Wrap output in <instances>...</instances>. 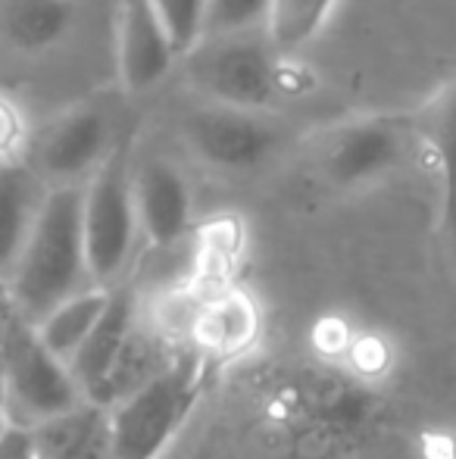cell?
<instances>
[{
	"mask_svg": "<svg viewBox=\"0 0 456 459\" xmlns=\"http://www.w3.org/2000/svg\"><path fill=\"white\" fill-rule=\"evenodd\" d=\"M6 284L29 325L60 300L94 284L82 229V187L75 182L44 194Z\"/></svg>",
	"mask_w": 456,
	"mask_h": 459,
	"instance_id": "6da1fadb",
	"label": "cell"
},
{
	"mask_svg": "<svg viewBox=\"0 0 456 459\" xmlns=\"http://www.w3.org/2000/svg\"><path fill=\"white\" fill-rule=\"evenodd\" d=\"M207 381V351L185 353L113 403L104 441L107 459H157L191 416Z\"/></svg>",
	"mask_w": 456,
	"mask_h": 459,
	"instance_id": "7a4b0ae2",
	"label": "cell"
},
{
	"mask_svg": "<svg viewBox=\"0 0 456 459\" xmlns=\"http://www.w3.org/2000/svg\"><path fill=\"white\" fill-rule=\"evenodd\" d=\"M82 229H85L88 273L94 284H110L125 273L138 241V210H134V166L132 132L116 138L88 185L82 187Z\"/></svg>",
	"mask_w": 456,
	"mask_h": 459,
	"instance_id": "3957f363",
	"label": "cell"
},
{
	"mask_svg": "<svg viewBox=\"0 0 456 459\" xmlns=\"http://www.w3.org/2000/svg\"><path fill=\"white\" fill-rule=\"evenodd\" d=\"M6 416L22 429H44L88 403L66 359L50 353L29 322H19L0 347Z\"/></svg>",
	"mask_w": 456,
	"mask_h": 459,
	"instance_id": "277c9868",
	"label": "cell"
},
{
	"mask_svg": "<svg viewBox=\"0 0 456 459\" xmlns=\"http://www.w3.org/2000/svg\"><path fill=\"white\" fill-rule=\"evenodd\" d=\"M413 122L394 116H357L313 134L310 153L329 185L357 191L388 178L407 160Z\"/></svg>",
	"mask_w": 456,
	"mask_h": 459,
	"instance_id": "5b68a950",
	"label": "cell"
},
{
	"mask_svg": "<svg viewBox=\"0 0 456 459\" xmlns=\"http://www.w3.org/2000/svg\"><path fill=\"white\" fill-rule=\"evenodd\" d=\"M182 60L188 82L213 103L262 109L279 91L275 48L254 31L207 35Z\"/></svg>",
	"mask_w": 456,
	"mask_h": 459,
	"instance_id": "8992f818",
	"label": "cell"
},
{
	"mask_svg": "<svg viewBox=\"0 0 456 459\" xmlns=\"http://www.w3.org/2000/svg\"><path fill=\"white\" fill-rule=\"evenodd\" d=\"M188 151L219 172H247L262 166L281 144V128L250 107L207 100L178 122Z\"/></svg>",
	"mask_w": 456,
	"mask_h": 459,
	"instance_id": "52a82bcc",
	"label": "cell"
},
{
	"mask_svg": "<svg viewBox=\"0 0 456 459\" xmlns=\"http://www.w3.org/2000/svg\"><path fill=\"white\" fill-rule=\"evenodd\" d=\"M119 134H113L107 113L98 107H73L60 113L38 141V169L56 185H69L98 169Z\"/></svg>",
	"mask_w": 456,
	"mask_h": 459,
	"instance_id": "ba28073f",
	"label": "cell"
},
{
	"mask_svg": "<svg viewBox=\"0 0 456 459\" xmlns=\"http://www.w3.org/2000/svg\"><path fill=\"white\" fill-rule=\"evenodd\" d=\"M169 38L151 0H119L116 10V69L128 94L153 88L176 63Z\"/></svg>",
	"mask_w": 456,
	"mask_h": 459,
	"instance_id": "9c48e42d",
	"label": "cell"
},
{
	"mask_svg": "<svg viewBox=\"0 0 456 459\" xmlns=\"http://www.w3.org/2000/svg\"><path fill=\"white\" fill-rule=\"evenodd\" d=\"M134 338H138L134 334V294L128 288H110L104 316L98 319L85 344L75 351V357L69 359L75 381L82 385L91 403H104Z\"/></svg>",
	"mask_w": 456,
	"mask_h": 459,
	"instance_id": "30bf717a",
	"label": "cell"
},
{
	"mask_svg": "<svg viewBox=\"0 0 456 459\" xmlns=\"http://www.w3.org/2000/svg\"><path fill=\"white\" fill-rule=\"evenodd\" d=\"M134 210L138 229L151 247H172L191 225V191L185 176L163 160L134 166Z\"/></svg>",
	"mask_w": 456,
	"mask_h": 459,
	"instance_id": "8fae6325",
	"label": "cell"
},
{
	"mask_svg": "<svg viewBox=\"0 0 456 459\" xmlns=\"http://www.w3.org/2000/svg\"><path fill=\"white\" fill-rule=\"evenodd\" d=\"M413 134L434 157L441 176V210L456 204V79L444 82L409 116Z\"/></svg>",
	"mask_w": 456,
	"mask_h": 459,
	"instance_id": "7c38bea8",
	"label": "cell"
},
{
	"mask_svg": "<svg viewBox=\"0 0 456 459\" xmlns=\"http://www.w3.org/2000/svg\"><path fill=\"white\" fill-rule=\"evenodd\" d=\"M44 194L19 160H0V278H10Z\"/></svg>",
	"mask_w": 456,
	"mask_h": 459,
	"instance_id": "4fadbf2b",
	"label": "cell"
},
{
	"mask_svg": "<svg viewBox=\"0 0 456 459\" xmlns=\"http://www.w3.org/2000/svg\"><path fill=\"white\" fill-rule=\"evenodd\" d=\"M79 0H0V35L19 54H41L63 41Z\"/></svg>",
	"mask_w": 456,
	"mask_h": 459,
	"instance_id": "5bb4252c",
	"label": "cell"
},
{
	"mask_svg": "<svg viewBox=\"0 0 456 459\" xmlns=\"http://www.w3.org/2000/svg\"><path fill=\"white\" fill-rule=\"evenodd\" d=\"M107 300H110V288L88 284L79 294L66 297L54 309H47L41 319L31 322V328H35V334L50 353H56V357L69 363L75 357V351L88 341V334L94 332L98 319L104 316Z\"/></svg>",
	"mask_w": 456,
	"mask_h": 459,
	"instance_id": "9a60e30c",
	"label": "cell"
},
{
	"mask_svg": "<svg viewBox=\"0 0 456 459\" xmlns=\"http://www.w3.org/2000/svg\"><path fill=\"white\" fill-rule=\"evenodd\" d=\"M341 0H269L266 13V38L275 48V54H291L300 50L325 29L331 13Z\"/></svg>",
	"mask_w": 456,
	"mask_h": 459,
	"instance_id": "2e32d148",
	"label": "cell"
},
{
	"mask_svg": "<svg viewBox=\"0 0 456 459\" xmlns=\"http://www.w3.org/2000/svg\"><path fill=\"white\" fill-rule=\"evenodd\" d=\"M254 307L244 297H222L219 303H213L210 309H203L197 316V328H201V344L203 351H228L250 338L254 332Z\"/></svg>",
	"mask_w": 456,
	"mask_h": 459,
	"instance_id": "e0dca14e",
	"label": "cell"
},
{
	"mask_svg": "<svg viewBox=\"0 0 456 459\" xmlns=\"http://www.w3.org/2000/svg\"><path fill=\"white\" fill-rule=\"evenodd\" d=\"M176 56H185L207 35V0H151Z\"/></svg>",
	"mask_w": 456,
	"mask_h": 459,
	"instance_id": "ac0fdd59",
	"label": "cell"
},
{
	"mask_svg": "<svg viewBox=\"0 0 456 459\" xmlns=\"http://www.w3.org/2000/svg\"><path fill=\"white\" fill-rule=\"evenodd\" d=\"M266 13L269 0H207V35L254 31L266 25Z\"/></svg>",
	"mask_w": 456,
	"mask_h": 459,
	"instance_id": "d6986e66",
	"label": "cell"
},
{
	"mask_svg": "<svg viewBox=\"0 0 456 459\" xmlns=\"http://www.w3.org/2000/svg\"><path fill=\"white\" fill-rule=\"evenodd\" d=\"M22 144H25L22 107L10 94L0 91V160H19Z\"/></svg>",
	"mask_w": 456,
	"mask_h": 459,
	"instance_id": "ffe728a7",
	"label": "cell"
},
{
	"mask_svg": "<svg viewBox=\"0 0 456 459\" xmlns=\"http://www.w3.org/2000/svg\"><path fill=\"white\" fill-rule=\"evenodd\" d=\"M0 459H38V431L10 422L0 431Z\"/></svg>",
	"mask_w": 456,
	"mask_h": 459,
	"instance_id": "44dd1931",
	"label": "cell"
},
{
	"mask_svg": "<svg viewBox=\"0 0 456 459\" xmlns=\"http://www.w3.org/2000/svg\"><path fill=\"white\" fill-rule=\"evenodd\" d=\"M19 322H25V319L19 316V307H16V300H13V290H10V284H6V278H0V347H4V341L10 338V332Z\"/></svg>",
	"mask_w": 456,
	"mask_h": 459,
	"instance_id": "7402d4cb",
	"label": "cell"
},
{
	"mask_svg": "<svg viewBox=\"0 0 456 459\" xmlns=\"http://www.w3.org/2000/svg\"><path fill=\"white\" fill-rule=\"evenodd\" d=\"M441 229H444V241H447V254H451V263L456 269V204L441 210Z\"/></svg>",
	"mask_w": 456,
	"mask_h": 459,
	"instance_id": "603a6c76",
	"label": "cell"
},
{
	"mask_svg": "<svg viewBox=\"0 0 456 459\" xmlns=\"http://www.w3.org/2000/svg\"><path fill=\"white\" fill-rule=\"evenodd\" d=\"M10 425V416H6V400H4V378H0V431Z\"/></svg>",
	"mask_w": 456,
	"mask_h": 459,
	"instance_id": "cb8c5ba5",
	"label": "cell"
}]
</instances>
